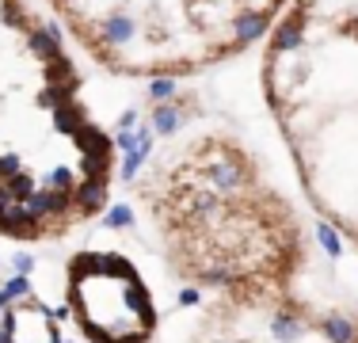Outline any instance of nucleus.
Wrapping results in <instances>:
<instances>
[{"mask_svg":"<svg viewBox=\"0 0 358 343\" xmlns=\"http://www.w3.org/2000/svg\"><path fill=\"white\" fill-rule=\"evenodd\" d=\"M65 294L92 343H149L157 336L152 294L122 255H76L65 274Z\"/></svg>","mask_w":358,"mask_h":343,"instance_id":"obj_6","label":"nucleus"},{"mask_svg":"<svg viewBox=\"0 0 358 343\" xmlns=\"http://www.w3.org/2000/svg\"><path fill=\"white\" fill-rule=\"evenodd\" d=\"M294 0H46L99 69L126 80H179L248 54Z\"/></svg>","mask_w":358,"mask_h":343,"instance_id":"obj_4","label":"nucleus"},{"mask_svg":"<svg viewBox=\"0 0 358 343\" xmlns=\"http://www.w3.org/2000/svg\"><path fill=\"white\" fill-rule=\"evenodd\" d=\"M259 88L309 206L358 252V0H294Z\"/></svg>","mask_w":358,"mask_h":343,"instance_id":"obj_3","label":"nucleus"},{"mask_svg":"<svg viewBox=\"0 0 358 343\" xmlns=\"http://www.w3.org/2000/svg\"><path fill=\"white\" fill-rule=\"evenodd\" d=\"M160 343H358V309L289 290H199L160 328Z\"/></svg>","mask_w":358,"mask_h":343,"instance_id":"obj_5","label":"nucleus"},{"mask_svg":"<svg viewBox=\"0 0 358 343\" xmlns=\"http://www.w3.org/2000/svg\"><path fill=\"white\" fill-rule=\"evenodd\" d=\"M134 191L168 271L191 290L301 286L309 271L301 214L236 134H187Z\"/></svg>","mask_w":358,"mask_h":343,"instance_id":"obj_2","label":"nucleus"},{"mask_svg":"<svg viewBox=\"0 0 358 343\" xmlns=\"http://www.w3.org/2000/svg\"><path fill=\"white\" fill-rule=\"evenodd\" d=\"M118 149L27 0H0V237L46 244L107 206Z\"/></svg>","mask_w":358,"mask_h":343,"instance_id":"obj_1","label":"nucleus"}]
</instances>
